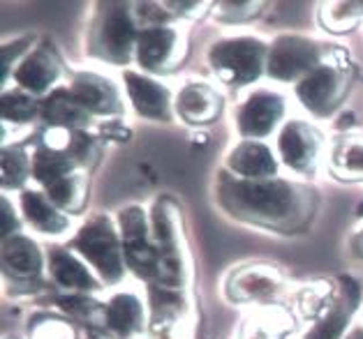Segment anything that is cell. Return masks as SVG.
<instances>
[{"label":"cell","instance_id":"6da1fadb","mask_svg":"<svg viewBox=\"0 0 363 339\" xmlns=\"http://www.w3.org/2000/svg\"><path fill=\"white\" fill-rule=\"evenodd\" d=\"M223 203L241 219L269 229H298L313 210V196L306 187L267 178V180H234L223 183Z\"/></svg>","mask_w":363,"mask_h":339},{"label":"cell","instance_id":"7a4b0ae2","mask_svg":"<svg viewBox=\"0 0 363 339\" xmlns=\"http://www.w3.org/2000/svg\"><path fill=\"white\" fill-rule=\"evenodd\" d=\"M269 60V47L257 38L220 40L208 51V65L227 86H247L257 81Z\"/></svg>","mask_w":363,"mask_h":339},{"label":"cell","instance_id":"3957f363","mask_svg":"<svg viewBox=\"0 0 363 339\" xmlns=\"http://www.w3.org/2000/svg\"><path fill=\"white\" fill-rule=\"evenodd\" d=\"M135 7L113 3L104 5V14H100L95 28H93V51L116 65H125L130 62L132 53H137V40L139 33L135 28V16L132 14Z\"/></svg>","mask_w":363,"mask_h":339},{"label":"cell","instance_id":"277c9868","mask_svg":"<svg viewBox=\"0 0 363 339\" xmlns=\"http://www.w3.org/2000/svg\"><path fill=\"white\" fill-rule=\"evenodd\" d=\"M72 247L107 282H118L123 277V247L116 236L111 219L104 215L93 217L72 240Z\"/></svg>","mask_w":363,"mask_h":339},{"label":"cell","instance_id":"5b68a950","mask_svg":"<svg viewBox=\"0 0 363 339\" xmlns=\"http://www.w3.org/2000/svg\"><path fill=\"white\" fill-rule=\"evenodd\" d=\"M322 51L317 42L298 35H282L269 47L267 72L278 81H301L320 67Z\"/></svg>","mask_w":363,"mask_h":339},{"label":"cell","instance_id":"8992f818","mask_svg":"<svg viewBox=\"0 0 363 339\" xmlns=\"http://www.w3.org/2000/svg\"><path fill=\"white\" fill-rule=\"evenodd\" d=\"M347 69L335 65H320L296 84V95L310 113L324 118V115H331L335 106L342 102V97L347 95Z\"/></svg>","mask_w":363,"mask_h":339},{"label":"cell","instance_id":"52a82bcc","mask_svg":"<svg viewBox=\"0 0 363 339\" xmlns=\"http://www.w3.org/2000/svg\"><path fill=\"white\" fill-rule=\"evenodd\" d=\"M185 56V38L172 25H148L139 30L137 62L146 72H169Z\"/></svg>","mask_w":363,"mask_h":339},{"label":"cell","instance_id":"ba28073f","mask_svg":"<svg viewBox=\"0 0 363 339\" xmlns=\"http://www.w3.org/2000/svg\"><path fill=\"white\" fill-rule=\"evenodd\" d=\"M322 134L303 120H289L278 134V153L291 171L310 173L317 166Z\"/></svg>","mask_w":363,"mask_h":339},{"label":"cell","instance_id":"9c48e42d","mask_svg":"<svg viewBox=\"0 0 363 339\" xmlns=\"http://www.w3.org/2000/svg\"><path fill=\"white\" fill-rule=\"evenodd\" d=\"M285 115V97L269 91H257L238 106V130L250 139H264L276 132Z\"/></svg>","mask_w":363,"mask_h":339},{"label":"cell","instance_id":"30bf717a","mask_svg":"<svg viewBox=\"0 0 363 339\" xmlns=\"http://www.w3.org/2000/svg\"><path fill=\"white\" fill-rule=\"evenodd\" d=\"M14 81L21 86V91L30 95L47 93L60 76L58 53L49 47H40L26 53V58L14 67Z\"/></svg>","mask_w":363,"mask_h":339},{"label":"cell","instance_id":"8fae6325","mask_svg":"<svg viewBox=\"0 0 363 339\" xmlns=\"http://www.w3.org/2000/svg\"><path fill=\"white\" fill-rule=\"evenodd\" d=\"M123 81H125L128 97L139 115L150 120H169L172 95L162 84L139 72H132V69L123 72Z\"/></svg>","mask_w":363,"mask_h":339},{"label":"cell","instance_id":"7c38bea8","mask_svg":"<svg viewBox=\"0 0 363 339\" xmlns=\"http://www.w3.org/2000/svg\"><path fill=\"white\" fill-rule=\"evenodd\" d=\"M176 111L190 125H206L216 120L223 111V97L208 84H185L176 95Z\"/></svg>","mask_w":363,"mask_h":339},{"label":"cell","instance_id":"4fadbf2b","mask_svg":"<svg viewBox=\"0 0 363 339\" xmlns=\"http://www.w3.org/2000/svg\"><path fill=\"white\" fill-rule=\"evenodd\" d=\"M69 91L84 104L88 113H118L121 111V97L116 86L109 79L93 72H77L69 84Z\"/></svg>","mask_w":363,"mask_h":339},{"label":"cell","instance_id":"5bb4252c","mask_svg":"<svg viewBox=\"0 0 363 339\" xmlns=\"http://www.w3.org/2000/svg\"><path fill=\"white\" fill-rule=\"evenodd\" d=\"M229 168L241 180H267L278 171V159L271 148L259 141H243L227 157Z\"/></svg>","mask_w":363,"mask_h":339},{"label":"cell","instance_id":"9a60e30c","mask_svg":"<svg viewBox=\"0 0 363 339\" xmlns=\"http://www.w3.org/2000/svg\"><path fill=\"white\" fill-rule=\"evenodd\" d=\"M280 284L282 280L278 270L267 265H250L243 268V270H236L232 275V280H229L227 289L229 296L236 300H259L273 296L280 289Z\"/></svg>","mask_w":363,"mask_h":339},{"label":"cell","instance_id":"2e32d148","mask_svg":"<svg viewBox=\"0 0 363 339\" xmlns=\"http://www.w3.org/2000/svg\"><path fill=\"white\" fill-rule=\"evenodd\" d=\"M42 115L56 130H82L84 125L91 122V113L84 109V104L77 100L69 88L51 93L47 102L42 104Z\"/></svg>","mask_w":363,"mask_h":339},{"label":"cell","instance_id":"e0dca14e","mask_svg":"<svg viewBox=\"0 0 363 339\" xmlns=\"http://www.w3.org/2000/svg\"><path fill=\"white\" fill-rule=\"evenodd\" d=\"M49 270L54 275V280L60 284L63 289H69L74 293H84V291H97L100 289V282L93 277V272L79 261L74 254L65 252V249H51L49 254Z\"/></svg>","mask_w":363,"mask_h":339},{"label":"cell","instance_id":"ac0fdd59","mask_svg":"<svg viewBox=\"0 0 363 339\" xmlns=\"http://www.w3.org/2000/svg\"><path fill=\"white\" fill-rule=\"evenodd\" d=\"M104 323H107L109 333L118 339H128L139 333L141 323H144V307L135 293H116L104 309Z\"/></svg>","mask_w":363,"mask_h":339},{"label":"cell","instance_id":"d6986e66","mask_svg":"<svg viewBox=\"0 0 363 339\" xmlns=\"http://www.w3.org/2000/svg\"><path fill=\"white\" fill-rule=\"evenodd\" d=\"M0 258H3L5 270L16 277H33L42 270V252L35 240L28 236H10L3 240V249H0Z\"/></svg>","mask_w":363,"mask_h":339},{"label":"cell","instance_id":"ffe728a7","mask_svg":"<svg viewBox=\"0 0 363 339\" xmlns=\"http://www.w3.org/2000/svg\"><path fill=\"white\" fill-rule=\"evenodd\" d=\"M342 284H345V300H338L335 305L326 307V314L313 326L306 339H340L342 330L350 321V311H354V305H357L359 298L357 282L345 277Z\"/></svg>","mask_w":363,"mask_h":339},{"label":"cell","instance_id":"44dd1931","mask_svg":"<svg viewBox=\"0 0 363 339\" xmlns=\"http://www.w3.org/2000/svg\"><path fill=\"white\" fill-rule=\"evenodd\" d=\"M21 210L40 234L58 236L67 229V217L49 201V196H42L40 192H23Z\"/></svg>","mask_w":363,"mask_h":339},{"label":"cell","instance_id":"7402d4cb","mask_svg":"<svg viewBox=\"0 0 363 339\" xmlns=\"http://www.w3.org/2000/svg\"><path fill=\"white\" fill-rule=\"evenodd\" d=\"M30 166H33L35 180H38L42 187H49L51 183L60 180V178L74 173L77 164L63 153V150H54V148L42 144L38 150H35V157H33Z\"/></svg>","mask_w":363,"mask_h":339},{"label":"cell","instance_id":"603a6c76","mask_svg":"<svg viewBox=\"0 0 363 339\" xmlns=\"http://www.w3.org/2000/svg\"><path fill=\"white\" fill-rule=\"evenodd\" d=\"M44 192H47L49 201L54 203L58 210L74 212L82 208L86 201V180L82 176L69 173L65 178H60V180L51 183L49 187H44Z\"/></svg>","mask_w":363,"mask_h":339},{"label":"cell","instance_id":"cb8c5ba5","mask_svg":"<svg viewBox=\"0 0 363 339\" xmlns=\"http://www.w3.org/2000/svg\"><path fill=\"white\" fill-rule=\"evenodd\" d=\"M291 321L282 311H264L252 316L241 330V339H282L289 333Z\"/></svg>","mask_w":363,"mask_h":339},{"label":"cell","instance_id":"d4e9b609","mask_svg":"<svg viewBox=\"0 0 363 339\" xmlns=\"http://www.w3.org/2000/svg\"><path fill=\"white\" fill-rule=\"evenodd\" d=\"M331 168L340 178H363V139L340 141L331 153Z\"/></svg>","mask_w":363,"mask_h":339},{"label":"cell","instance_id":"484cf974","mask_svg":"<svg viewBox=\"0 0 363 339\" xmlns=\"http://www.w3.org/2000/svg\"><path fill=\"white\" fill-rule=\"evenodd\" d=\"M40 111L38 100L16 88V91H5L3 93V118L5 122H28L35 113Z\"/></svg>","mask_w":363,"mask_h":339},{"label":"cell","instance_id":"4316f807","mask_svg":"<svg viewBox=\"0 0 363 339\" xmlns=\"http://www.w3.org/2000/svg\"><path fill=\"white\" fill-rule=\"evenodd\" d=\"M363 19V3H326L322 23L329 30H350Z\"/></svg>","mask_w":363,"mask_h":339},{"label":"cell","instance_id":"83f0119b","mask_svg":"<svg viewBox=\"0 0 363 339\" xmlns=\"http://www.w3.org/2000/svg\"><path fill=\"white\" fill-rule=\"evenodd\" d=\"M3 185L5 187H21L26 183V176L30 171V162L26 159L23 150L21 148H10L5 146L3 148Z\"/></svg>","mask_w":363,"mask_h":339},{"label":"cell","instance_id":"f1b7e54d","mask_svg":"<svg viewBox=\"0 0 363 339\" xmlns=\"http://www.w3.org/2000/svg\"><path fill=\"white\" fill-rule=\"evenodd\" d=\"M30 339H77V337L74 330L65 321L54 316H42L35 321V326L30 330Z\"/></svg>","mask_w":363,"mask_h":339},{"label":"cell","instance_id":"f546056e","mask_svg":"<svg viewBox=\"0 0 363 339\" xmlns=\"http://www.w3.org/2000/svg\"><path fill=\"white\" fill-rule=\"evenodd\" d=\"M58 305L63 307L69 314H74L79 318H91L95 316V311H100V305L95 300L86 298V296H67V298H58Z\"/></svg>","mask_w":363,"mask_h":339},{"label":"cell","instance_id":"4dcf8cb0","mask_svg":"<svg viewBox=\"0 0 363 339\" xmlns=\"http://www.w3.org/2000/svg\"><path fill=\"white\" fill-rule=\"evenodd\" d=\"M262 3H223L220 5V19L225 21H245L255 16L257 12L262 10Z\"/></svg>","mask_w":363,"mask_h":339},{"label":"cell","instance_id":"1f68e13d","mask_svg":"<svg viewBox=\"0 0 363 339\" xmlns=\"http://www.w3.org/2000/svg\"><path fill=\"white\" fill-rule=\"evenodd\" d=\"M14 229H19V219H14V210H12L10 199L3 196V238H10Z\"/></svg>","mask_w":363,"mask_h":339},{"label":"cell","instance_id":"d6a6232c","mask_svg":"<svg viewBox=\"0 0 363 339\" xmlns=\"http://www.w3.org/2000/svg\"><path fill=\"white\" fill-rule=\"evenodd\" d=\"M347 339H363V326L352 328V333L347 335Z\"/></svg>","mask_w":363,"mask_h":339},{"label":"cell","instance_id":"836d02e7","mask_svg":"<svg viewBox=\"0 0 363 339\" xmlns=\"http://www.w3.org/2000/svg\"><path fill=\"white\" fill-rule=\"evenodd\" d=\"M359 252L363 254V234L359 236Z\"/></svg>","mask_w":363,"mask_h":339}]
</instances>
